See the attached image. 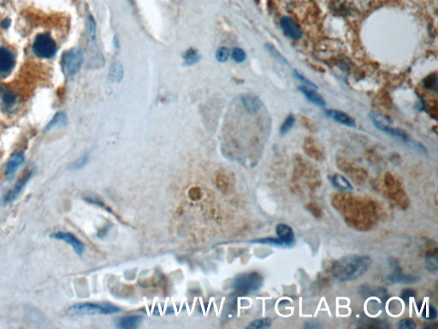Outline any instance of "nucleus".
I'll return each mask as SVG.
<instances>
[{
  "label": "nucleus",
  "mask_w": 438,
  "mask_h": 329,
  "mask_svg": "<svg viewBox=\"0 0 438 329\" xmlns=\"http://www.w3.org/2000/svg\"><path fill=\"white\" fill-rule=\"evenodd\" d=\"M371 257L366 255H349L336 260L331 272L334 278L341 282L356 281L365 276L371 267Z\"/></svg>",
  "instance_id": "nucleus-1"
},
{
  "label": "nucleus",
  "mask_w": 438,
  "mask_h": 329,
  "mask_svg": "<svg viewBox=\"0 0 438 329\" xmlns=\"http://www.w3.org/2000/svg\"><path fill=\"white\" fill-rule=\"evenodd\" d=\"M121 309L116 305H110L108 303L94 304H76L70 306L67 310L70 316H95V315H111L119 313Z\"/></svg>",
  "instance_id": "nucleus-2"
},
{
  "label": "nucleus",
  "mask_w": 438,
  "mask_h": 329,
  "mask_svg": "<svg viewBox=\"0 0 438 329\" xmlns=\"http://www.w3.org/2000/svg\"><path fill=\"white\" fill-rule=\"evenodd\" d=\"M263 277L258 272L242 273L234 281V288L244 293L258 291L263 285Z\"/></svg>",
  "instance_id": "nucleus-3"
},
{
  "label": "nucleus",
  "mask_w": 438,
  "mask_h": 329,
  "mask_svg": "<svg viewBox=\"0 0 438 329\" xmlns=\"http://www.w3.org/2000/svg\"><path fill=\"white\" fill-rule=\"evenodd\" d=\"M83 63V53L80 49L72 48L65 51L61 64L63 71L68 76H75L81 69Z\"/></svg>",
  "instance_id": "nucleus-4"
},
{
  "label": "nucleus",
  "mask_w": 438,
  "mask_h": 329,
  "mask_svg": "<svg viewBox=\"0 0 438 329\" xmlns=\"http://www.w3.org/2000/svg\"><path fill=\"white\" fill-rule=\"evenodd\" d=\"M370 118H371V121L373 123L375 127L381 131L387 133L389 135L395 136V138H399L403 142H408L410 140L407 133L405 132L404 130H401V129H399V128L393 127L390 124V120L382 114L371 113L370 114Z\"/></svg>",
  "instance_id": "nucleus-5"
},
{
  "label": "nucleus",
  "mask_w": 438,
  "mask_h": 329,
  "mask_svg": "<svg viewBox=\"0 0 438 329\" xmlns=\"http://www.w3.org/2000/svg\"><path fill=\"white\" fill-rule=\"evenodd\" d=\"M33 50L38 57L51 59L56 54V45L50 35L42 34L35 38Z\"/></svg>",
  "instance_id": "nucleus-6"
},
{
  "label": "nucleus",
  "mask_w": 438,
  "mask_h": 329,
  "mask_svg": "<svg viewBox=\"0 0 438 329\" xmlns=\"http://www.w3.org/2000/svg\"><path fill=\"white\" fill-rule=\"evenodd\" d=\"M51 237L70 244L75 253L77 254L78 256H82V254L84 253L85 247H84L83 243H81V241L79 239L78 237H75V235L70 233V232H54L53 234L51 235Z\"/></svg>",
  "instance_id": "nucleus-7"
},
{
  "label": "nucleus",
  "mask_w": 438,
  "mask_h": 329,
  "mask_svg": "<svg viewBox=\"0 0 438 329\" xmlns=\"http://www.w3.org/2000/svg\"><path fill=\"white\" fill-rule=\"evenodd\" d=\"M280 27L286 36L293 40H299L302 36V31L298 24L288 16H283L280 21Z\"/></svg>",
  "instance_id": "nucleus-8"
},
{
  "label": "nucleus",
  "mask_w": 438,
  "mask_h": 329,
  "mask_svg": "<svg viewBox=\"0 0 438 329\" xmlns=\"http://www.w3.org/2000/svg\"><path fill=\"white\" fill-rule=\"evenodd\" d=\"M325 114H326V116L328 117L329 119H332L333 121L345 125V126L355 127L356 125L355 119L344 112L335 110V109H329V110H326L325 112Z\"/></svg>",
  "instance_id": "nucleus-9"
},
{
  "label": "nucleus",
  "mask_w": 438,
  "mask_h": 329,
  "mask_svg": "<svg viewBox=\"0 0 438 329\" xmlns=\"http://www.w3.org/2000/svg\"><path fill=\"white\" fill-rule=\"evenodd\" d=\"M277 238L284 246H292L295 243V233L292 228L286 224H278L276 227Z\"/></svg>",
  "instance_id": "nucleus-10"
},
{
  "label": "nucleus",
  "mask_w": 438,
  "mask_h": 329,
  "mask_svg": "<svg viewBox=\"0 0 438 329\" xmlns=\"http://www.w3.org/2000/svg\"><path fill=\"white\" fill-rule=\"evenodd\" d=\"M15 65L14 55L7 48H0V74H8Z\"/></svg>",
  "instance_id": "nucleus-11"
},
{
  "label": "nucleus",
  "mask_w": 438,
  "mask_h": 329,
  "mask_svg": "<svg viewBox=\"0 0 438 329\" xmlns=\"http://www.w3.org/2000/svg\"><path fill=\"white\" fill-rule=\"evenodd\" d=\"M31 176H32V173H28L15 184V186L6 195V197H4L3 202L5 204L13 203L14 201L18 197L20 193L22 192L28 180L31 178Z\"/></svg>",
  "instance_id": "nucleus-12"
},
{
  "label": "nucleus",
  "mask_w": 438,
  "mask_h": 329,
  "mask_svg": "<svg viewBox=\"0 0 438 329\" xmlns=\"http://www.w3.org/2000/svg\"><path fill=\"white\" fill-rule=\"evenodd\" d=\"M25 161V157L22 153H16L11 156L7 162L6 168V178L11 179L16 174V171Z\"/></svg>",
  "instance_id": "nucleus-13"
},
{
  "label": "nucleus",
  "mask_w": 438,
  "mask_h": 329,
  "mask_svg": "<svg viewBox=\"0 0 438 329\" xmlns=\"http://www.w3.org/2000/svg\"><path fill=\"white\" fill-rule=\"evenodd\" d=\"M298 90L301 94H303L304 96L307 98L309 101H311L312 104L318 105V106H326V100L322 97V95H319L313 88L301 86L298 87Z\"/></svg>",
  "instance_id": "nucleus-14"
},
{
  "label": "nucleus",
  "mask_w": 438,
  "mask_h": 329,
  "mask_svg": "<svg viewBox=\"0 0 438 329\" xmlns=\"http://www.w3.org/2000/svg\"><path fill=\"white\" fill-rule=\"evenodd\" d=\"M142 317L140 316H123L116 320V326L120 329H135L140 326Z\"/></svg>",
  "instance_id": "nucleus-15"
},
{
  "label": "nucleus",
  "mask_w": 438,
  "mask_h": 329,
  "mask_svg": "<svg viewBox=\"0 0 438 329\" xmlns=\"http://www.w3.org/2000/svg\"><path fill=\"white\" fill-rule=\"evenodd\" d=\"M395 267L396 268H395L394 272L388 276L387 280L391 283L414 284L416 283L419 281L418 277L404 275L403 272H401L400 267Z\"/></svg>",
  "instance_id": "nucleus-16"
},
{
  "label": "nucleus",
  "mask_w": 438,
  "mask_h": 329,
  "mask_svg": "<svg viewBox=\"0 0 438 329\" xmlns=\"http://www.w3.org/2000/svg\"><path fill=\"white\" fill-rule=\"evenodd\" d=\"M242 102L245 110L251 114L258 113L262 107L260 99L254 95H245L242 98Z\"/></svg>",
  "instance_id": "nucleus-17"
},
{
  "label": "nucleus",
  "mask_w": 438,
  "mask_h": 329,
  "mask_svg": "<svg viewBox=\"0 0 438 329\" xmlns=\"http://www.w3.org/2000/svg\"><path fill=\"white\" fill-rule=\"evenodd\" d=\"M124 66L119 61L113 63L109 71V78L110 81H112L114 84H119L124 78Z\"/></svg>",
  "instance_id": "nucleus-18"
},
{
  "label": "nucleus",
  "mask_w": 438,
  "mask_h": 329,
  "mask_svg": "<svg viewBox=\"0 0 438 329\" xmlns=\"http://www.w3.org/2000/svg\"><path fill=\"white\" fill-rule=\"evenodd\" d=\"M0 99L2 100V104L5 105L6 109L13 107L14 105L16 104V96L14 95L13 93L11 92L10 89H7L6 87H0Z\"/></svg>",
  "instance_id": "nucleus-19"
},
{
  "label": "nucleus",
  "mask_w": 438,
  "mask_h": 329,
  "mask_svg": "<svg viewBox=\"0 0 438 329\" xmlns=\"http://www.w3.org/2000/svg\"><path fill=\"white\" fill-rule=\"evenodd\" d=\"M67 115L65 113H60V114H56V116L54 117L52 120L46 126V131H51V130H55V129L64 128L67 124Z\"/></svg>",
  "instance_id": "nucleus-20"
},
{
  "label": "nucleus",
  "mask_w": 438,
  "mask_h": 329,
  "mask_svg": "<svg viewBox=\"0 0 438 329\" xmlns=\"http://www.w3.org/2000/svg\"><path fill=\"white\" fill-rule=\"evenodd\" d=\"M332 184L334 186L340 189V190H351L353 189L352 185L350 184L349 182L347 181V178L340 175V174H335L331 178Z\"/></svg>",
  "instance_id": "nucleus-21"
},
{
  "label": "nucleus",
  "mask_w": 438,
  "mask_h": 329,
  "mask_svg": "<svg viewBox=\"0 0 438 329\" xmlns=\"http://www.w3.org/2000/svg\"><path fill=\"white\" fill-rule=\"evenodd\" d=\"M425 266L428 271L436 275L437 272V251L435 250L431 251V253L428 254L425 258Z\"/></svg>",
  "instance_id": "nucleus-22"
},
{
  "label": "nucleus",
  "mask_w": 438,
  "mask_h": 329,
  "mask_svg": "<svg viewBox=\"0 0 438 329\" xmlns=\"http://www.w3.org/2000/svg\"><path fill=\"white\" fill-rule=\"evenodd\" d=\"M295 124H296V117L294 116L293 114H289L280 127V135H284L289 132V130L293 128Z\"/></svg>",
  "instance_id": "nucleus-23"
},
{
  "label": "nucleus",
  "mask_w": 438,
  "mask_h": 329,
  "mask_svg": "<svg viewBox=\"0 0 438 329\" xmlns=\"http://www.w3.org/2000/svg\"><path fill=\"white\" fill-rule=\"evenodd\" d=\"M200 60L199 52L194 49H189L184 55V61L187 65H194Z\"/></svg>",
  "instance_id": "nucleus-24"
},
{
  "label": "nucleus",
  "mask_w": 438,
  "mask_h": 329,
  "mask_svg": "<svg viewBox=\"0 0 438 329\" xmlns=\"http://www.w3.org/2000/svg\"><path fill=\"white\" fill-rule=\"evenodd\" d=\"M271 325H272V321H271V319H258V320H256V321H253L252 323L249 324V325L247 326V328H266V327H270Z\"/></svg>",
  "instance_id": "nucleus-25"
},
{
  "label": "nucleus",
  "mask_w": 438,
  "mask_h": 329,
  "mask_svg": "<svg viewBox=\"0 0 438 329\" xmlns=\"http://www.w3.org/2000/svg\"><path fill=\"white\" fill-rule=\"evenodd\" d=\"M253 243H262V244H269V245L274 246H284V244L278 239V238H274V237H265V238H260V239H256L253 241Z\"/></svg>",
  "instance_id": "nucleus-26"
},
{
  "label": "nucleus",
  "mask_w": 438,
  "mask_h": 329,
  "mask_svg": "<svg viewBox=\"0 0 438 329\" xmlns=\"http://www.w3.org/2000/svg\"><path fill=\"white\" fill-rule=\"evenodd\" d=\"M266 49L269 51L270 53L272 54L273 57L276 58L280 62L284 63L286 65H289L288 60H286L282 54L280 53L279 51H277L274 46H272V44H266Z\"/></svg>",
  "instance_id": "nucleus-27"
},
{
  "label": "nucleus",
  "mask_w": 438,
  "mask_h": 329,
  "mask_svg": "<svg viewBox=\"0 0 438 329\" xmlns=\"http://www.w3.org/2000/svg\"><path fill=\"white\" fill-rule=\"evenodd\" d=\"M230 51L227 47H220L216 52V59L218 62L224 63L228 60Z\"/></svg>",
  "instance_id": "nucleus-28"
},
{
  "label": "nucleus",
  "mask_w": 438,
  "mask_h": 329,
  "mask_svg": "<svg viewBox=\"0 0 438 329\" xmlns=\"http://www.w3.org/2000/svg\"><path fill=\"white\" fill-rule=\"evenodd\" d=\"M231 57L236 63H242L243 61H245L246 60V58H247V55H246V52H245L244 50H242V48H239V47H237V48H235L231 52Z\"/></svg>",
  "instance_id": "nucleus-29"
},
{
  "label": "nucleus",
  "mask_w": 438,
  "mask_h": 329,
  "mask_svg": "<svg viewBox=\"0 0 438 329\" xmlns=\"http://www.w3.org/2000/svg\"><path fill=\"white\" fill-rule=\"evenodd\" d=\"M294 74H295V76H296V78L298 79L299 81H301V83H304V84H306L307 87H310V88H313V89H317V86L316 84H313L311 80L307 78L306 76H303L302 74L297 71V70H294Z\"/></svg>",
  "instance_id": "nucleus-30"
},
{
  "label": "nucleus",
  "mask_w": 438,
  "mask_h": 329,
  "mask_svg": "<svg viewBox=\"0 0 438 329\" xmlns=\"http://www.w3.org/2000/svg\"><path fill=\"white\" fill-rule=\"evenodd\" d=\"M397 327L400 329H414L416 328V324L411 319H402L399 321Z\"/></svg>",
  "instance_id": "nucleus-31"
},
{
  "label": "nucleus",
  "mask_w": 438,
  "mask_h": 329,
  "mask_svg": "<svg viewBox=\"0 0 438 329\" xmlns=\"http://www.w3.org/2000/svg\"><path fill=\"white\" fill-rule=\"evenodd\" d=\"M416 295V292L412 290V289H406L401 292V298L403 299L404 302L407 304L410 301L412 297H414Z\"/></svg>",
  "instance_id": "nucleus-32"
},
{
  "label": "nucleus",
  "mask_w": 438,
  "mask_h": 329,
  "mask_svg": "<svg viewBox=\"0 0 438 329\" xmlns=\"http://www.w3.org/2000/svg\"><path fill=\"white\" fill-rule=\"evenodd\" d=\"M87 160H89V157H87V155L81 157V159H78L77 161L75 162V163L71 166V169H73V170H77V169L83 168L84 166L86 164Z\"/></svg>",
  "instance_id": "nucleus-33"
},
{
  "label": "nucleus",
  "mask_w": 438,
  "mask_h": 329,
  "mask_svg": "<svg viewBox=\"0 0 438 329\" xmlns=\"http://www.w3.org/2000/svg\"><path fill=\"white\" fill-rule=\"evenodd\" d=\"M307 209H309L310 212H311L313 215L317 217V218L322 215V211L320 210V208H318L317 205H315V204H309V205H307Z\"/></svg>",
  "instance_id": "nucleus-34"
},
{
  "label": "nucleus",
  "mask_w": 438,
  "mask_h": 329,
  "mask_svg": "<svg viewBox=\"0 0 438 329\" xmlns=\"http://www.w3.org/2000/svg\"><path fill=\"white\" fill-rule=\"evenodd\" d=\"M436 310H435V308H433L432 306L431 307H429V310L427 311V316H425V318L428 319V320H434V319L436 318Z\"/></svg>",
  "instance_id": "nucleus-35"
}]
</instances>
